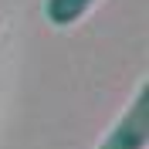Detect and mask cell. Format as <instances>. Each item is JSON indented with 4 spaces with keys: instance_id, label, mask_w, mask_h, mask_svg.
I'll use <instances>...</instances> for the list:
<instances>
[{
    "instance_id": "obj_1",
    "label": "cell",
    "mask_w": 149,
    "mask_h": 149,
    "mask_svg": "<svg viewBox=\"0 0 149 149\" xmlns=\"http://www.w3.org/2000/svg\"><path fill=\"white\" fill-rule=\"evenodd\" d=\"M146 102H149V85H139V95L132 109L122 115V122L105 136L102 149H142L149 136V115H146Z\"/></svg>"
},
{
    "instance_id": "obj_2",
    "label": "cell",
    "mask_w": 149,
    "mask_h": 149,
    "mask_svg": "<svg viewBox=\"0 0 149 149\" xmlns=\"http://www.w3.org/2000/svg\"><path fill=\"white\" fill-rule=\"evenodd\" d=\"M95 0H47L44 3V17L54 24V27H71L74 20H81L88 14Z\"/></svg>"
}]
</instances>
